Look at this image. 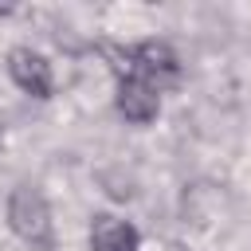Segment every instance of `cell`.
<instances>
[{
  "mask_svg": "<svg viewBox=\"0 0 251 251\" xmlns=\"http://www.w3.org/2000/svg\"><path fill=\"white\" fill-rule=\"evenodd\" d=\"M4 220H8V231L24 247H31V251H55V216H51V204H47V196H43L39 184L20 180L8 192Z\"/></svg>",
  "mask_w": 251,
  "mask_h": 251,
  "instance_id": "6da1fadb",
  "label": "cell"
},
{
  "mask_svg": "<svg viewBox=\"0 0 251 251\" xmlns=\"http://www.w3.org/2000/svg\"><path fill=\"white\" fill-rule=\"evenodd\" d=\"M122 63H126V67H122L118 75L133 71V75H141L145 82H153L157 90L180 82V55H176L173 43H165V39H141V43L126 47V51H122Z\"/></svg>",
  "mask_w": 251,
  "mask_h": 251,
  "instance_id": "7a4b0ae2",
  "label": "cell"
},
{
  "mask_svg": "<svg viewBox=\"0 0 251 251\" xmlns=\"http://www.w3.org/2000/svg\"><path fill=\"white\" fill-rule=\"evenodd\" d=\"M4 71H8L12 86H16L20 94L35 98V102H47V98L55 94V71H51V63H47L39 51H31V47H12V51L4 55Z\"/></svg>",
  "mask_w": 251,
  "mask_h": 251,
  "instance_id": "3957f363",
  "label": "cell"
},
{
  "mask_svg": "<svg viewBox=\"0 0 251 251\" xmlns=\"http://www.w3.org/2000/svg\"><path fill=\"white\" fill-rule=\"evenodd\" d=\"M114 110H118L129 126H149V122H157V114H161V90H157L153 82H145L141 75L126 71V75H118V82H114Z\"/></svg>",
  "mask_w": 251,
  "mask_h": 251,
  "instance_id": "277c9868",
  "label": "cell"
},
{
  "mask_svg": "<svg viewBox=\"0 0 251 251\" xmlns=\"http://www.w3.org/2000/svg\"><path fill=\"white\" fill-rule=\"evenodd\" d=\"M90 251H141V231L133 220H126L118 212H94Z\"/></svg>",
  "mask_w": 251,
  "mask_h": 251,
  "instance_id": "5b68a950",
  "label": "cell"
},
{
  "mask_svg": "<svg viewBox=\"0 0 251 251\" xmlns=\"http://www.w3.org/2000/svg\"><path fill=\"white\" fill-rule=\"evenodd\" d=\"M12 12H16L12 4H0V16H12Z\"/></svg>",
  "mask_w": 251,
  "mask_h": 251,
  "instance_id": "8992f818",
  "label": "cell"
},
{
  "mask_svg": "<svg viewBox=\"0 0 251 251\" xmlns=\"http://www.w3.org/2000/svg\"><path fill=\"white\" fill-rule=\"evenodd\" d=\"M0 141H4V118H0Z\"/></svg>",
  "mask_w": 251,
  "mask_h": 251,
  "instance_id": "52a82bcc",
  "label": "cell"
}]
</instances>
